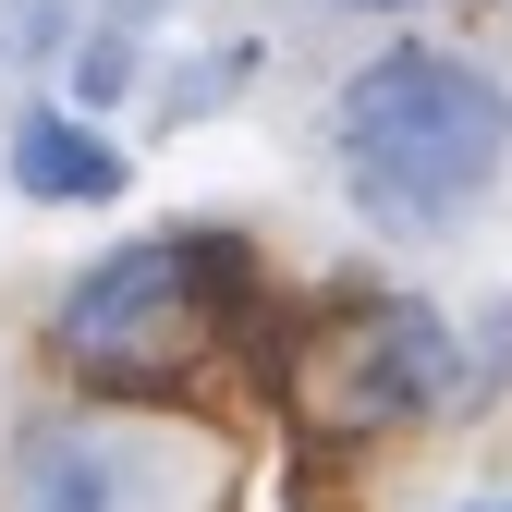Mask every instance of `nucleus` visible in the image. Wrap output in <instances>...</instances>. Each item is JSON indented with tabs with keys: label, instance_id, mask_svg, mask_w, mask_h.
I'll return each mask as SVG.
<instances>
[{
	"label": "nucleus",
	"instance_id": "nucleus-1",
	"mask_svg": "<svg viewBox=\"0 0 512 512\" xmlns=\"http://www.w3.org/2000/svg\"><path fill=\"white\" fill-rule=\"evenodd\" d=\"M317 147L378 244H452L512 171V86L452 37H391L330 86Z\"/></svg>",
	"mask_w": 512,
	"mask_h": 512
},
{
	"label": "nucleus",
	"instance_id": "nucleus-2",
	"mask_svg": "<svg viewBox=\"0 0 512 512\" xmlns=\"http://www.w3.org/2000/svg\"><path fill=\"white\" fill-rule=\"evenodd\" d=\"M256 293V244L220 220H159L98 244L74 281L49 293V354L86 378V391H135V378H171L183 354H208Z\"/></svg>",
	"mask_w": 512,
	"mask_h": 512
},
{
	"label": "nucleus",
	"instance_id": "nucleus-3",
	"mask_svg": "<svg viewBox=\"0 0 512 512\" xmlns=\"http://www.w3.org/2000/svg\"><path fill=\"white\" fill-rule=\"evenodd\" d=\"M305 391L330 439H403L464 415V317L427 293H342V317L305 342Z\"/></svg>",
	"mask_w": 512,
	"mask_h": 512
},
{
	"label": "nucleus",
	"instance_id": "nucleus-4",
	"mask_svg": "<svg viewBox=\"0 0 512 512\" xmlns=\"http://www.w3.org/2000/svg\"><path fill=\"white\" fill-rule=\"evenodd\" d=\"M0 512H183V452L122 403H37L0 439Z\"/></svg>",
	"mask_w": 512,
	"mask_h": 512
},
{
	"label": "nucleus",
	"instance_id": "nucleus-5",
	"mask_svg": "<svg viewBox=\"0 0 512 512\" xmlns=\"http://www.w3.org/2000/svg\"><path fill=\"white\" fill-rule=\"evenodd\" d=\"M0 183H13L25 208H122L135 196V147H122L98 110H74L61 86H25L13 122H0Z\"/></svg>",
	"mask_w": 512,
	"mask_h": 512
},
{
	"label": "nucleus",
	"instance_id": "nucleus-6",
	"mask_svg": "<svg viewBox=\"0 0 512 512\" xmlns=\"http://www.w3.org/2000/svg\"><path fill=\"white\" fill-rule=\"evenodd\" d=\"M256 74H269V37H208L196 61H171V74H147V122L159 135H196V122H220Z\"/></svg>",
	"mask_w": 512,
	"mask_h": 512
},
{
	"label": "nucleus",
	"instance_id": "nucleus-7",
	"mask_svg": "<svg viewBox=\"0 0 512 512\" xmlns=\"http://www.w3.org/2000/svg\"><path fill=\"white\" fill-rule=\"evenodd\" d=\"M147 74H159V37H135V25L86 13V25H74V49H61V74H49V86L74 98V110H98V122H110V110H135V98H147Z\"/></svg>",
	"mask_w": 512,
	"mask_h": 512
},
{
	"label": "nucleus",
	"instance_id": "nucleus-8",
	"mask_svg": "<svg viewBox=\"0 0 512 512\" xmlns=\"http://www.w3.org/2000/svg\"><path fill=\"white\" fill-rule=\"evenodd\" d=\"M74 25H86V0H0V86H49Z\"/></svg>",
	"mask_w": 512,
	"mask_h": 512
},
{
	"label": "nucleus",
	"instance_id": "nucleus-9",
	"mask_svg": "<svg viewBox=\"0 0 512 512\" xmlns=\"http://www.w3.org/2000/svg\"><path fill=\"white\" fill-rule=\"evenodd\" d=\"M305 13H354V25H415V13H439V0H305Z\"/></svg>",
	"mask_w": 512,
	"mask_h": 512
},
{
	"label": "nucleus",
	"instance_id": "nucleus-10",
	"mask_svg": "<svg viewBox=\"0 0 512 512\" xmlns=\"http://www.w3.org/2000/svg\"><path fill=\"white\" fill-rule=\"evenodd\" d=\"M86 13H110V25H135V37H159V25H171V0H86Z\"/></svg>",
	"mask_w": 512,
	"mask_h": 512
},
{
	"label": "nucleus",
	"instance_id": "nucleus-11",
	"mask_svg": "<svg viewBox=\"0 0 512 512\" xmlns=\"http://www.w3.org/2000/svg\"><path fill=\"white\" fill-rule=\"evenodd\" d=\"M452 512H500V500H452Z\"/></svg>",
	"mask_w": 512,
	"mask_h": 512
},
{
	"label": "nucleus",
	"instance_id": "nucleus-12",
	"mask_svg": "<svg viewBox=\"0 0 512 512\" xmlns=\"http://www.w3.org/2000/svg\"><path fill=\"white\" fill-rule=\"evenodd\" d=\"M500 512H512V500H500Z\"/></svg>",
	"mask_w": 512,
	"mask_h": 512
}]
</instances>
